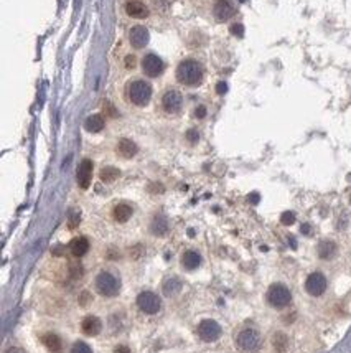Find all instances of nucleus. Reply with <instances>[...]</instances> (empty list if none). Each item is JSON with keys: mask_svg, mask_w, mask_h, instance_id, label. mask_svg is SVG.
Returning a JSON list of instances; mask_svg holds the SVG:
<instances>
[{"mask_svg": "<svg viewBox=\"0 0 351 353\" xmlns=\"http://www.w3.org/2000/svg\"><path fill=\"white\" fill-rule=\"evenodd\" d=\"M177 79L185 86H197L203 79V68L197 59H183L177 68Z\"/></svg>", "mask_w": 351, "mask_h": 353, "instance_id": "1", "label": "nucleus"}, {"mask_svg": "<svg viewBox=\"0 0 351 353\" xmlns=\"http://www.w3.org/2000/svg\"><path fill=\"white\" fill-rule=\"evenodd\" d=\"M127 98L132 104L142 108V106L147 104L150 98H152V88H150L149 83L140 81V79H137V81H130L127 84Z\"/></svg>", "mask_w": 351, "mask_h": 353, "instance_id": "2", "label": "nucleus"}, {"mask_svg": "<svg viewBox=\"0 0 351 353\" xmlns=\"http://www.w3.org/2000/svg\"><path fill=\"white\" fill-rule=\"evenodd\" d=\"M96 289L99 294L104 297H114L119 294L120 282L111 272H101V274L96 277Z\"/></svg>", "mask_w": 351, "mask_h": 353, "instance_id": "3", "label": "nucleus"}, {"mask_svg": "<svg viewBox=\"0 0 351 353\" xmlns=\"http://www.w3.org/2000/svg\"><path fill=\"white\" fill-rule=\"evenodd\" d=\"M267 300L275 309H284L292 300V294H290V291L284 284H274L267 291Z\"/></svg>", "mask_w": 351, "mask_h": 353, "instance_id": "4", "label": "nucleus"}, {"mask_svg": "<svg viewBox=\"0 0 351 353\" xmlns=\"http://www.w3.org/2000/svg\"><path fill=\"white\" fill-rule=\"evenodd\" d=\"M236 344H238V349L243 352H255L260 347V335L254 329H244L243 332H239Z\"/></svg>", "mask_w": 351, "mask_h": 353, "instance_id": "5", "label": "nucleus"}, {"mask_svg": "<svg viewBox=\"0 0 351 353\" xmlns=\"http://www.w3.org/2000/svg\"><path fill=\"white\" fill-rule=\"evenodd\" d=\"M137 305L139 309L145 312V314H157L160 310V307H162V300L158 299V295H155L153 292H142V294H139L137 297Z\"/></svg>", "mask_w": 351, "mask_h": 353, "instance_id": "6", "label": "nucleus"}, {"mask_svg": "<svg viewBox=\"0 0 351 353\" xmlns=\"http://www.w3.org/2000/svg\"><path fill=\"white\" fill-rule=\"evenodd\" d=\"M163 61L160 59L157 55L150 53L147 57H144L142 59V71L144 74H147L149 78H157L163 73Z\"/></svg>", "mask_w": 351, "mask_h": 353, "instance_id": "7", "label": "nucleus"}, {"mask_svg": "<svg viewBox=\"0 0 351 353\" xmlns=\"http://www.w3.org/2000/svg\"><path fill=\"white\" fill-rule=\"evenodd\" d=\"M305 289H307L310 295H322L325 289H327V279H325L322 272H312L305 281Z\"/></svg>", "mask_w": 351, "mask_h": 353, "instance_id": "8", "label": "nucleus"}, {"mask_svg": "<svg viewBox=\"0 0 351 353\" xmlns=\"http://www.w3.org/2000/svg\"><path fill=\"white\" fill-rule=\"evenodd\" d=\"M198 335L200 339L204 342H214L221 335V327L214 320H203L201 324L198 325Z\"/></svg>", "mask_w": 351, "mask_h": 353, "instance_id": "9", "label": "nucleus"}, {"mask_svg": "<svg viewBox=\"0 0 351 353\" xmlns=\"http://www.w3.org/2000/svg\"><path fill=\"white\" fill-rule=\"evenodd\" d=\"M183 98L177 89H168L162 98V106L168 114H175L182 109Z\"/></svg>", "mask_w": 351, "mask_h": 353, "instance_id": "10", "label": "nucleus"}, {"mask_svg": "<svg viewBox=\"0 0 351 353\" xmlns=\"http://www.w3.org/2000/svg\"><path fill=\"white\" fill-rule=\"evenodd\" d=\"M91 178H93V162L89 159H84L78 167L76 172V180L78 185L81 186L83 190H86L89 185H91Z\"/></svg>", "mask_w": 351, "mask_h": 353, "instance_id": "11", "label": "nucleus"}, {"mask_svg": "<svg viewBox=\"0 0 351 353\" xmlns=\"http://www.w3.org/2000/svg\"><path fill=\"white\" fill-rule=\"evenodd\" d=\"M129 40H130V45H132L134 48H137V50L144 48L150 40L149 30L145 27H142V25L132 27V30L129 32Z\"/></svg>", "mask_w": 351, "mask_h": 353, "instance_id": "12", "label": "nucleus"}, {"mask_svg": "<svg viewBox=\"0 0 351 353\" xmlns=\"http://www.w3.org/2000/svg\"><path fill=\"white\" fill-rule=\"evenodd\" d=\"M213 15L219 22H226L234 15V7L229 0H216L213 5Z\"/></svg>", "mask_w": 351, "mask_h": 353, "instance_id": "13", "label": "nucleus"}, {"mask_svg": "<svg viewBox=\"0 0 351 353\" xmlns=\"http://www.w3.org/2000/svg\"><path fill=\"white\" fill-rule=\"evenodd\" d=\"M125 13H127L129 17L140 20V18L149 17V8L147 5L140 2V0H129V2L125 3Z\"/></svg>", "mask_w": 351, "mask_h": 353, "instance_id": "14", "label": "nucleus"}, {"mask_svg": "<svg viewBox=\"0 0 351 353\" xmlns=\"http://www.w3.org/2000/svg\"><path fill=\"white\" fill-rule=\"evenodd\" d=\"M81 329L86 335L94 337V335H98L99 332H101L102 324H101V320H99L98 317L88 315V317H84V320L81 322Z\"/></svg>", "mask_w": 351, "mask_h": 353, "instance_id": "15", "label": "nucleus"}, {"mask_svg": "<svg viewBox=\"0 0 351 353\" xmlns=\"http://www.w3.org/2000/svg\"><path fill=\"white\" fill-rule=\"evenodd\" d=\"M69 251H71V254L74 258H83V256L89 251V241L86 238H83V236L74 238L71 243H69Z\"/></svg>", "mask_w": 351, "mask_h": 353, "instance_id": "16", "label": "nucleus"}, {"mask_svg": "<svg viewBox=\"0 0 351 353\" xmlns=\"http://www.w3.org/2000/svg\"><path fill=\"white\" fill-rule=\"evenodd\" d=\"M137 145H135L132 140L129 139H120L117 144V154L124 159H132L135 154H137Z\"/></svg>", "mask_w": 351, "mask_h": 353, "instance_id": "17", "label": "nucleus"}, {"mask_svg": "<svg viewBox=\"0 0 351 353\" xmlns=\"http://www.w3.org/2000/svg\"><path fill=\"white\" fill-rule=\"evenodd\" d=\"M201 264V256H200L197 251H185L182 256V266L185 269L193 271Z\"/></svg>", "mask_w": 351, "mask_h": 353, "instance_id": "18", "label": "nucleus"}, {"mask_svg": "<svg viewBox=\"0 0 351 353\" xmlns=\"http://www.w3.org/2000/svg\"><path fill=\"white\" fill-rule=\"evenodd\" d=\"M104 118L101 114H93V116H89V118L86 119V122H84V127H86L88 132H93V134H96V132H101V130L104 129Z\"/></svg>", "mask_w": 351, "mask_h": 353, "instance_id": "19", "label": "nucleus"}, {"mask_svg": "<svg viewBox=\"0 0 351 353\" xmlns=\"http://www.w3.org/2000/svg\"><path fill=\"white\" fill-rule=\"evenodd\" d=\"M42 342H43V345L47 347V349L50 352H54V353H58V352H61V339H59L58 335H54V334H45L42 337Z\"/></svg>", "mask_w": 351, "mask_h": 353, "instance_id": "20", "label": "nucleus"}, {"mask_svg": "<svg viewBox=\"0 0 351 353\" xmlns=\"http://www.w3.org/2000/svg\"><path fill=\"white\" fill-rule=\"evenodd\" d=\"M318 256L322 259H332L335 253H337V244L333 243V241H322V243L318 244Z\"/></svg>", "mask_w": 351, "mask_h": 353, "instance_id": "21", "label": "nucleus"}, {"mask_svg": "<svg viewBox=\"0 0 351 353\" xmlns=\"http://www.w3.org/2000/svg\"><path fill=\"white\" fill-rule=\"evenodd\" d=\"M132 211H134L132 206H129L127 203H120L114 208V218H116V221H119V223H125V221L132 216Z\"/></svg>", "mask_w": 351, "mask_h": 353, "instance_id": "22", "label": "nucleus"}, {"mask_svg": "<svg viewBox=\"0 0 351 353\" xmlns=\"http://www.w3.org/2000/svg\"><path fill=\"white\" fill-rule=\"evenodd\" d=\"M168 231V223L163 216H155V220L152 221V233L163 236Z\"/></svg>", "mask_w": 351, "mask_h": 353, "instance_id": "23", "label": "nucleus"}, {"mask_svg": "<svg viewBox=\"0 0 351 353\" xmlns=\"http://www.w3.org/2000/svg\"><path fill=\"white\" fill-rule=\"evenodd\" d=\"M180 289H182V282H180L177 277H173V279H168L167 282H165V286H163L165 295H175Z\"/></svg>", "mask_w": 351, "mask_h": 353, "instance_id": "24", "label": "nucleus"}, {"mask_svg": "<svg viewBox=\"0 0 351 353\" xmlns=\"http://www.w3.org/2000/svg\"><path fill=\"white\" fill-rule=\"evenodd\" d=\"M119 175H120V172L116 167H104L101 170V180L106 181V183H111V181L116 180Z\"/></svg>", "mask_w": 351, "mask_h": 353, "instance_id": "25", "label": "nucleus"}, {"mask_svg": "<svg viewBox=\"0 0 351 353\" xmlns=\"http://www.w3.org/2000/svg\"><path fill=\"white\" fill-rule=\"evenodd\" d=\"M274 347H275V350H277V353H284L285 349H287V337L284 334H275Z\"/></svg>", "mask_w": 351, "mask_h": 353, "instance_id": "26", "label": "nucleus"}, {"mask_svg": "<svg viewBox=\"0 0 351 353\" xmlns=\"http://www.w3.org/2000/svg\"><path fill=\"white\" fill-rule=\"evenodd\" d=\"M71 353H93V352L89 349L88 344H84V342H76V344L73 345Z\"/></svg>", "mask_w": 351, "mask_h": 353, "instance_id": "27", "label": "nucleus"}, {"mask_svg": "<svg viewBox=\"0 0 351 353\" xmlns=\"http://www.w3.org/2000/svg\"><path fill=\"white\" fill-rule=\"evenodd\" d=\"M280 221H282V225H285V226L294 225L295 223V213H292V211H285V213H282V216H280Z\"/></svg>", "mask_w": 351, "mask_h": 353, "instance_id": "28", "label": "nucleus"}, {"mask_svg": "<svg viewBox=\"0 0 351 353\" xmlns=\"http://www.w3.org/2000/svg\"><path fill=\"white\" fill-rule=\"evenodd\" d=\"M69 271H71V276L73 277H81L83 276V266L78 263V261H73L69 264Z\"/></svg>", "mask_w": 351, "mask_h": 353, "instance_id": "29", "label": "nucleus"}, {"mask_svg": "<svg viewBox=\"0 0 351 353\" xmlns=\"http://www.w3.org/2000/svg\"><path fill=\"white\" fill-rule=\"evenodd\" d=\"M231 33L234 35V37H243V35H244V27L241 23H234V25H231Z\"/></svg>", "mask_w": 351, "mask_h": 353, "instance_id": "30", "label": "nucleus"}, {"mask_svg": "<svg viewBox=\"0 0 351 353\" xmlns=\"http://www.w3.org/2000/svg\"><path fill=\"white\" fill-rule=\"evenodd\" d=\"M187 139L190 140L192 144L195 142H198V139H200V135H198V130H195V129H190L188 132H187Z\"/></svg>", "mask_w": 351, "mask_h": 353, "instance_id": "31", "label": "nucleus"}, {"mask_svg": "<svg viewBox=\"0 0 351 353\" xmlns=\"http://www.w3.org/2000/svg\"><path fill=\"white\" fill-rule=\"evenodd\" d=\"M195 116H197L198 119H203L204 116H206V108H204V106H198V108L195 109Z\"/></svg>", "mask_w": 351, "mask_h": 353, "instance_id": "32", "label": "nucleus"}, {"mask_svg": "<svg viewBox=\"0 0 351 353\" xmlns=\"http://www.w3.org/2000/svg\"><path fill=\"white\" fill-rule=\"evenodd\" d=\"M226 91H228V86H226V83H224V81H221V83L216 84V93H218V94H224Z\"/></svg>", "mask_w": 351, "mask_h": 353, "instance_id": "33", "label": "nucleus"}, {"mask_svg": "<svg viewBox=\"0 0 351 353\" xmlns=\"http://www.w3.org/2000/svg\"><path fill=\"white\" fill-rule=\"evenodd\" d=\"M79 223V215L78 213H71V221H69V228H74Z\"/></svg>", "mask_w": 351, "mask_h": 353, "instance_id": "34", "label": "nucleus"}, {"mask_svg": "<svg viewBox=\"0 0 351 353\" xmlns=\"http://www.w3.org/2000/svg\"><path fill=\"white\" fill-rule=\"evenodd\" d=\"M114 353H130V350H129L125 345H119V347H116V350H114Z\"/></svg>", "mask_w": 351, "mask_h": 353, "instance_id": "35", "label": "nucleus"}, {"mask_svg": "<svg viewBox=\"0 0 351 353\" xmlns=\"http://www.w3.org/2000/svg\"><path fill=\"white\" fill-rule=\"evenodd\" d=\"M125 64H127V68H134L135 66V58L134 57H127V59H125Z\"/></svg>", "mask_w": 351, "mask_h": 353, "instance_id": "36", "label": "nucleus"}, {"mask_svg": "<svg viewBox=\"0 0 351 353\" xmlns=\"http://www.w3.org/2000/svg\"><path fill=\"white\" fill-rule=\"evenodd\" d=\"M249 201H251V203H257V201H259V193H252V195H249Z\"/></svg>", "mask_w": 351, "mask_h": 353, "instance_id": "37", "label": "nucleus"}, {"mask_svg": "<svg viewBox=\"0 0 351 353\" xmlns=\"http://www.w3.org/2000/svg\"><path fill=\"white\" fill-rule=\"evenodd\" d=\"M302 233L310 235V226H308V225H303V226H302Z\"/></svg>", "mask_w": 351, "mask_h": 353, "instance_id": "38", "label": "nucleus"}]
</instances>
